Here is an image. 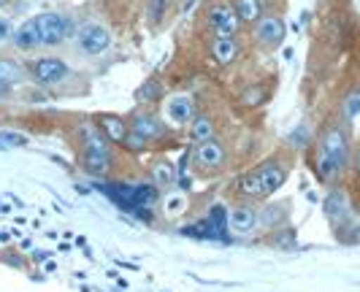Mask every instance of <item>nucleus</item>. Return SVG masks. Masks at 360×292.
Here are the masks:
<instances>
[{
  "label": "nucleus",
  "instance_id": "nucleus-10",
  "mask_svg": "<svg viewBox=\"0 0 360 292\" xmlns=\"http://www.w3.org/2000/svg\"><path fill=\"white\" fill-rule=\"evenodd\" d=\"M285 38H288V22L279 14H266L252 27L255 46H260L263 52H276L285 44Z\"/></svg>",
  "mask_w": 360,
  "mask_h": 292
},
{
  "label": "nucleus",
  "instance_id": "nucleus-22",
  "mask_svg": "<svg viewBox=\"0 0 360 292\" xmlns=\"http://www.w3.org/2000/svg\"><path fill=\"white\" fill-rule=\"evenodd\" d=\"M162 98V87L160 81H144L139 90H136V100L141 103V106H149V103H160Z\"/></svg>",
  "mask_w": 360,
  "mask_h": 292
},
{
  "label": "nucleus",
  "instance_id": "nucleus-18",
  "mask_svg": "<svg viewBox=\"0 0 360 292\" xmlns=\"http://www.w3.org/2000/svg\"><path fill=\"white\" fill-rule=\"evenodd\" d=\"M217 135V119L212 114H198L190 125H187V138L193 144H200V141H209Z\"/></svg>",
  "mask_w": 360,
  "mask_h": 292
},
{
  "label": "nucleus",
  "instance_id": "nucleus-11",
  "mask_svg": "<svg viewBox=\"0 0 360 292\" xmlns=\"http://www.w3.org/2000/svg\"><path fill=\"white\" fill-rule=\"evenodd\" d=\"M323 211H325V219L333 225V230H342V227H347L352 222V211H355L352 208V195L347 190H342L339 184L330 187L323 201Z\"/></svg>",
  "mask_w": 360,
  "mask_h": 292
},
{
  "label": "nucleus",
  "instance_id": "nucleus-30",
  "mask_svg": "<svg viewBox=\"0 0 360 292\" xmlns=\"http://www.w3.org/2000/svg\"><path fill=\"white\" fill-rule=\"evenodd\" d=\"M11 92H14V87H8V84H0V98H11Z\"/></svg>",
  "mask_w": 360,
  "mask_h": 292
},
{
  "label": "nucleus",
  "instance_id": "nucleus-15",
  "mask_svg": "<svg viewBox=\"0 0 360 292\" xmlns=\"http://www.w3.org/2000/svg\"><path fill=\"white\" fill-rule=\"evenodd\" d=\"M95 128L106 135L114 146H122L130 133V125H127V117L122 114H114V111H106V114H98L95 117Z\"/></svg>",
  "mask_w": 360,
  "mask_h": 292
},
{
  "label": "nucleus",
  "instance_id": "nucleus-17",
  "mask_svg": "<svg viewBox=\"0 0 360 292\" xmlns=\"http://www.w3.org/2000/svg\"><path fill=\"white\" fill-rule=\"evenodd\" d=\"M233 8L238 22L241 25H250V27H255L260 19L269 14L266 0H233Z\"/></svg>",
  "mask_w": 360,
  "mask_h": 292
},
{
  "label": "nucleus",
  "instance_id": "nucleus-25",
  "mask_svg": "<svg viewBox=\"0 0 360 292\" xmlns=\"http://www.w3.org/2000/svg\"><path fill=\"white\" fill-rule=\"evenodd\" d=\"M360 114V87L349 90L344 95V103H342V117L347 122H355Z\"/></svg>",
  "mask_w": 360,
  "mask_h": 292
},
{
  "label": "nucleus",
  "instance_id": "nucleus-5",
  "mask_svg": "<svg viewBox=\"0 0 360 292\" xmlns=\"http://www.w3.org/2000/svg\"><path fill=\"white\" fill-rule=\"evenodd\" d=\"M38 30H41V46H63L68 38H73L76 33V25L68 14H60V11H44L36 14Z\"/></svg>",
  "mask_w": 360,
  "mask_h": 292
},
{
  "label": "nucleus",
  "instance_id": "nucleus-33",
  "mask_svg": "<svg viewBox=\"0 0 360 292\" xmlns=\"http://www.w3.org/2000/svg\"><path fill=\"white\" fill-rule=\"evenodd\" d=\"M8 3H14V0H0V8H3V6H8Z\"/></svg>",
  "mask_w": 360,
  "mask_h": 292
},
{
  "label": "nucleus",
  "instance_id": "nucleus-29",
  "mask_svg": "<svg viewBox=\"0 0 360 292\" xmlns=\"http://www.w3.org/2000/svg\"><path fill=\"white\" fill-rule=\"evenodd\" d=\"M352 173L360 179V146H355V152H352Z\"/></svg>",
  "mask_w": 360,
  "mask_h": 292
},
{
  "label": "nucleus",
  "instance_id": "nucleus-31",
  "mask_svg": "<svg viewBox=\"0 0 360 292\" xmlns=\"http://www.w3.org/2000/svg\"><path fill=\"white\" fill-rule=\"evenodd\" d=\"M352 208L358 211V217H360V192H355V195H352Z\"/></svg>",
  "mask_w": 360,
  "mask_h": 292
},
{
  "label": "nucleus",
  "instance_id": "nucleus-27",
  "mask_svg": "<svg viewBox=\"0 0 360 292\" xmlns=\"http://www.w3.org/2000/svg\"><path fill=\"white\" fill-rule=\"evenodd\" d=\"M0 141L6 146H27L30 144V138L27 135H22V133H11V130H0Z\"/></svg>",
  "mask_w": 360,
  "mask_h": 292
},
{
  "label": "nucleus",
  "instance_id": "nucleus-26",
  "mask_svg": "<svg viewBox=\"0 0 360 292\" xmlns=\"http://www.w3.org/2000/svg\"><path fill=\"white\" fill-rule=\"evenodd\" d=\"M311 141H314V135H311V130H309L307 122H301V125H298V128L288 135L290 149H309V146H311Z\"/></svg>",
  "mask_w": 360,
  "mask_h": 292
},
{
  "label": "nucleus",
  "instance_id": "nucleus-34",
  "mask_svg": "<svg viewBox=\"0 0 360 292\" xmlns=\"http://www.w3.org/2000/svg\"><path fill=\"white\" fill-rule=\"evenodd\" d=\"M0 119H3V114H0Z\"/></svg>",
  "mask_w": 360,
  "mask_h": 292
},
{
  "label": "nucleus",
  "instance_id": "nucleus-8",
  "mask_svg": "<svg viewBox=\"0 0 360 292\" xmlns=\"http://www.w3.org/2000/svg\"><path fill=\"white\" fill-rule=\"evenodd\" d=\"M198 117V100L190 92H174L162 98V119L168 125L176 128H187L193 119Z\"/></svg>",
  "mask_w": 360,
  "mask_h": 292
},
{
  "label": "nucleus",
  "instance_id": "nucleus-7",
  "mask_svg": "<svg viewBox=\"0 0 360 292\" xmlns=\"http://www.w3.org/2000/svg\"><path fill=\"white\" fill-rule=\"evenodd\" d=\"M68 62L63 60V57H36V60H30V65H27V76H30V81L38 84V87H54V84H63L65 79H68Z\"/></svg>",
  "mask_w": 360,
  "mask_h": 292
},
{
  "label": "nucleus",
  "instance_id": "nucleus-20",
  "mask_svg": "<svg viewBox=\"0 0 360 292\" xmlns=\"http://www.w3.org/2000/svg\"><path fill=\"white\" fill-rule=\"evenodd\" d=\"M152 182L158 184L160 190H174V184H176V168H174V163L158 160V163L152 165Z\"/></svg>",
  "mask_w": 360,
  "mask_h": 292
},
{
  "label": "nucleus",
  "instance_id": "nucleus-9",
  "mask_svg": "<svg viewBox=\"0 0 360 292\" xmlns=\"http://www.w3.org/2000/svg\"><path fill=\"white\" fill-rule=\"evenodd\" d=\"M203 22L212 30V36H225V33H238L241 22L236 17V8L231 0H209L203 6Z\"/></svg>",
  "mask_w": 360,
  "mask_h": 292
},
{
  "label": "nucleus",
  "instance_id": "nucleus-1",
  "mask_svg": "<svg viewBox=\"0 0 360 292\" xmlns=\"http://www.w3.org/2000/svg\"><path fill=\"white\" fill-rule=\"evenodd\" d=\"M309 154H311L309 157L311 173L317 176V182L325 187H336L347 173V168L352 165V138H349L347 119L342 117V119L325 122L309 146Z\"/></svg>",
  "mask_w": 360,
  "mask_h": 292
},
{
  "label": "nucleus",
  "instance_id": "nucleus-12",
  "mask_svg": "<svg viewBox=\"0 0 360 292\" xmlns=\"http://www.w3.org/2000/svg\"><path fill=\"white\" fill-rule=\"evenodd\" d=\"M193 163L200 173H219L225 163H228V146L222 144L219 138H209L193 146Z\"/></svg>",
  "mask_w": 360,
  "mask_h": 292
},
{
  "label": "nucleus",
  "instance_id": "nucleus-3",
  "mask_svg": "<svg viewBox=\"0 0 360 292\" xmlns=\"http://www.w3.org/2000/svg\"><path fill=\"white\" fill-rule=\"evenodd\" d=\"M117 165L114 144L95 125L79 130V168L92 179H108Z\"/></svg>",
  "mask_w": 360,
  "mask_h": 292
},
{
  "label": "nucleus",
  "instance_id": "nucleus-4",
  "mask_svg": "<svg viewBox=\"0 0 360 292\" xmlns=\"http://www.w3.org/2000/svg\"><path fill=\"white\" fill-rule=\"evenodd\" d=\"M73 44H76L79 55L101 57L111 49L114 36H111V30H108L106 25H101V22H84V25H79V27H76V33H73Z\"/></svg>",
  "mask_w": 360,
  "mask_h": 292
},
{
  "label": "nucleus",
  "instance_id": "nucleus-32",
  "mask_svg": "<svg viewBox=\"0 0 360 292\" xmlns=\"http://www.w3.org/2000/svg\"><path fill=\"white\" fill-rule=\"evenodd\" d=\"M8 149H11V146H6L3 141H0V152H8Z\"/></svg>",
  "mask_w": 360,
  "mask_h": 292
},
{
  "label": "nucleus",
  "instance_id": "nucleus-19",
  "mask_svg": "<svg viewBox=\"0 0 360 292\" xmlns=\"http://www.w3.org/2000/svg\"><path fill=\"white\" fill-rule=\"evenodd\" d=\"M27 79H30V76H27V65H19L17 60L0 57V84L19 87V84H25Z\"/></svg>",
  "mask_w": 360,
  "mask_h": 292
},
{
  "label": "nucleus",
  "instance_id": "nucleus-13",
  "mask_svg": "<svg viewBox=\"0 0 360 292\" xmlns=\"http://www.w3.org/2000/svg\"><path fill=\"white\" fill-rule=\"evenodd\" d=\"M260 225V208L250 201H238L228 208V233L231 236H252Z\"/></svg>",
  "mask_w": 360,
  "mask_h": 292
},
{
  "label": "nucleus",
  "instance_id": "nucleus-24",
  "mask_svg": "<svg viewBox=\"0 0 360 292\" xmlns=\"http://www.w3.org/2000/svg\"><path fill=\"white\" fill-rule=\"evenodd\" d=\"M266 100H269V90H266V87H260V84H250L247 90L241 92V98H238V103H241V106H247V109L263 106Z\"/></svg>",
  "mask_w": 360,
  "mask_h": 292
},
{
  "label": "nucleus",
  "instance_id": "nucleus-14",
  "mask_svg": "<svg viewBox=\"0 0 360 292\" xmlns=\"http://www.w3.org/2000/svg\"><path fill=\"white\" fill-rule=\"evenodd\" d=\"M241 55V41L236 33H225V36H212L209 44V60L214 62L217 68H228L233 65Z\"/></svg>",
  "mask_w": 360,
  "mask_h": 292
},
{
  "label": "nucleus",
  "instance_id": "nucleus-6",
  "mask_svg": "<svg viewBox=\"0 0 360 292\" xmlns=\"http://www.w3.org/2000/svg\"><path fill=\"white\" fill-rule=\"evenodd\" d=\"M127 125H130V130H133L136 135L146 138L152 146L168 141V135H171V125L162 119L160 114H155V111H149V109L133 111V114L127 117Z\"/></svg>",
  "mask_w": 360,
  "mask_h": 292
},
{
  "label": "nucleus",
  "instance_id": "nucleus-23",
  "mask_svg": "<svg viewBox=\"0 0 360 292\" xmlns=\"http://www.w3.org/2000/svg\"><path fill=\"white\" fill-rule=\"evenodd\" d=\"M168 8H171V0H146V22L152 27H160L162 19L168 17Z\"/></svg>",
  "mask_w": 360,
  "mask_h": 292
},
{
  "label": "nucleus",
  "instance_id": "nucleus-16",
  "mask_svg": "<svg viewBox=\"0 0 360 292\" xmlns=\"http://www.w3.org/2000/svg\"><path fill=\"white\" fill-rule=\"evenodd\" d=\"M14 46H17L19 52H33L41 46V30H38V22L36 17L25 19L22 25H19L17 30H14V41H11Z\"/></svg>",
  "mask_w": 360,
  "mask_h": 292
},
{
  "label": "nucleus",
  "instance_id": "nucleus-28",
  "mask_svg": "<svg viewBox=\"0 0 360 292\" xmlns=\"http://www.w3.org/2000/svg\"><path fill=\"white\" fill-rule=\"evenodd\" d=\"M14 30H17V27H14V22H11V19L0 17V46H3V44H8V41H14Z\"/></svg>",
  "mask_w": 360,
  "mask_h": 292
},
{
  "label": "nucleus",
  "instance_id": "nucleus-21",
  "mask_svg": "<svg viewBox=\"0 0 360 292\" xmlns=\"http://www.w3.org/2000/svg\"><path fill=\"white\" fill-rule=\"evenodd\" d=\"M162 211L168 214V217H179V214H184L187 211V206H190V198L184 195V192H179V190H168L165 195H162Z\"/></svg>",
  "mask_w": 360,
  "mask_h": 292
},
{
  "label": "nucleus",
  "instance_id": "nucleus-2",
  "mask_svg": "<svg viewBox=\"0 0 360 292\" xmlns=\"http://www.w3.org/2000/svg\"><path fill=\"white\" fill-rule=\"evenodd\" d=\"M290 171H292V157L288 152H276L266 160H260L255 168L238 173L231 184V190L241 201L263 203L285 187V182L290 179Z\"/></svg>",
  "mask_w": 360,
  "mask_h": 292
}]
</instances>
